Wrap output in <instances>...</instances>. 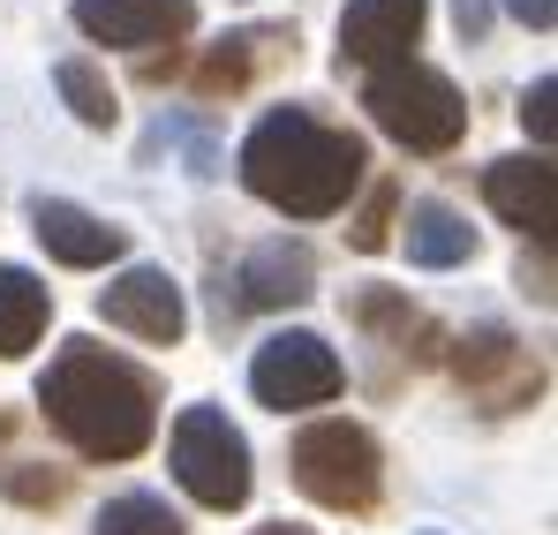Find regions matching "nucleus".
Instances as JSON below:
<instances>
[{
	"instance_id": "nucleus-1",
	"label": "nucleus",
	"mask_w": 558,
	"mask_h": 535,
	"mask_svg": "<svg viewBox=\"0 0 558 535\" xmlns=\"http://www.w3.org/2000/svg\"><path fill=\"white\" fill-rule=\"evenodd\" d=\"M38 408H46V423L69 446L92 452V460H136V452L151 446V430H159L151 377L136 362L106 355L98 340H69L53 355L46 385H38Z\"/></svg>"
},
{
	"instance_id": "nucleus-2",
	"label": "nucleus",
	"mask_w": 558,
	"mask_h": 535,
	"mask_svg": "<svg viewBox=\"0 0 558 535\" xmlns=\"http://www.w3.org/2000/svg\"><path fill=\"white\" fill-rule=\"evenodd\" d=\"M363 167H371L363 136L325 129V121L302 113V106L265 113V121L250 129V144H242V181H250V196H265V204L294 211V219L340 211V204L355 196Z\"/></svg>"
},
{
	"instance_id": "nucleus-3",
	"label": "nucleus",
	"mask_w": 558,
	"mask_h": 535,
	"mask_svg": "<svg viewBox=\"0 0 558 535\" xmlns=\"http://www.w3.org/2000/svg\"><path fill=\"white\" fill-rule=\"evenodd\" d=\"M371 121L400 144V151H453L468 129V106L453 76L423 69V61H392V69H371V90H363Z\"/></svg>"
},
{
	"instance_id": "nucleus-4",
	"label": "nucleus",
	"mask_w": 558,
	"mask_h": 535,
	"mask_svg": "<svg viewBox=\"0 0 558 535\" xmlns=\"http://www.w3.org/2000/svg\"><path fill=\"white\" fill-rule=\"evenodd\" d=\"M294 483L332 506V513H363L377 506V483H385V460H377V438L363 423H310L294 438Z\"/></svg>"
},
{
	"instance_id": "nucleus-5",
	"label": "nucleus",
	"mask_w": 558,
	"mask_h": 535,
	"mask_svg": "<svg viewBox=\"0 0 558 535\" xmlns=\"http://www.w3.org/2000/svg\"><path fill=\"white\" fill-rule=\"evenodd\" d=\"M174 475H182V490L196 506L234 513L250 498V446H242V430L219 408H182V423H174Z\"/></svg>"
},
{
	"instance_id": "nucleus-6",
	"label": "nucleus",
	"mask_w": 558,
	"mask_h": 535,
	"mask_svg": "<svg viewBox=\"0 0 558 535\" xmlns=\"http://www.w3.org/2000/svg\"><path fill=\"white\" fill-rule=\"evenodd\" d=\"M340 385H348V369H340V355H332L317 332H279V340H265L257 362H250V392H257L265 408H317V400H332Z\"/></svg>"
},
{
	"instance_id": "nucleus-7",
	"label": "nucleus",
	"mask_w": 558,
	"mask_h": 535,
	"mask_svg": "<svg viewBox=\"0 0 558 535\" xmlns=\"http://www.w3.org/2000/svg\"><path fill=\"white\" fill-rule=\"evenodd\" d=\"M453 377H461L483 408H498V415L506 408H529L544 392V362L529 355L506 325H475L468 340H453Z\"/></svg>"
},
{
	"instance_id": "nucleus-8",
	"label": "nucleus",
	"mask_w": 558,
	"mask_h": 535,
	"mask_svg": "<svg viewBox=\"0 0 558 535\" xmlns=\"http://www.w3.org/2000/svg\"><path fill=\"white\" fill-rule=\"evenodd\" d=\"M69 15L84 38L121 46V53H151V46H174L196 31V0H76Z\"/></svg>"
},
{
	"instance_id": "nucleus-9",
	"label": "nucleus",
	"mask_w": 558,
	"mask_h": 535,
	"mask_svg": "<svg viewBox=\"0 0 558 535\" xmlns=\"http://www.w3.org/2000/svg\"><path fill=\"white\" fill-rule=\"evenodd\" d=\"M430 23V0H348L340 15V69H392L415 61V38Z\"/></svg>"
},
{
	"instance_id": "nucleus-10",
	"label": "nucleus",
	"mask_w": 558,
	"mask_h": 535,
	"mask_svg": "<svg viewBox=\"0 0 558 535\" xmlns=\"http://www.w3.org/2000/svg\"><path fill=\"white\" fill-rule=\"evenodd\" d=\"M98 309H106V325H121V332L151 340V348H174V340L189 332L182 287H174L159 265H129L113 287H106V294H98Z\"/></svg>"
},
{
	"instance_id": "nucleus-11",
	"label": "nucleus",
	"mask_w": 558,
	"mask_h": 535,
	"mask_svg": "<svg viewBox=\"0 0 558 535\" xmlns=\"http://www.w3.org/2000/svg\"><path fill=\"white\" fill-rule=\"evenodd\" d=\"M483 196H490V211H498L506 227L551 242V227H558V167L551 159H498V167L483 174Z\"/></svg>"
},
{
	"instance_id": "nucleus-12",
	"label": "nucleus",
	"mask_w": 558,
	"mask_h": 535,
	"mask_svg": "<svg viewBox=\"0 0 558 535\" xmlns=\"http://www.w3.org/2000/svg\"><path fill=\"white\" fill-rule=\"evenodd\" d=\"M31 227H38V242H46L61 265H76V271L113 265V257L129 250V234H121V227H106L98 211L69 204V196H38V204H31Z\"/></svg>"
},
{
	"instance_id": "nucleus-13",
	"label": "nucleus",
	"mask_w": 558,
	"mask_h": 535,
	"mask_svg": "<svg viewBox=\"0 0 558 535\" xmlns=\"http://www.w3.org/2000/svg\"><path fill=\"white\" fill-rule=\"evenodd\" d=\"M310 287H317V265H310L302 242H265L242 265V302L250 309H294V302H310Z\"/></svg>"
},
{
	"instance_id": "nucleus-14",
	"label": "nucleus",
	"mask_w": 558,
	"mask_h": 535,
	"mask_svg": "<svg viewBox=\"0 0 558 535\" xmlns=\"http://www.w3.org/2000/svg\"><path fill=\"white\" fill-rule=\"evenodd\" d=\"M408 257L430 271L468 265L475 257V227H468L453 204H408Z\"/></svg>"
},
{
	"instance_id": "nucleus-15",
	"label": "nucleus",
	"mask_w": 558,
	"mask_h": 535,
	"mask_svg": "<svg viewBox=\"0 0 558 535\" xmlns=\"http://www.w3.org/2000/svg\"><path fill=\"white\" fill-rule=\"evenodd\" d=\"M46 317H53V294L23 265H0V355H31V340L46 332Z\"/></svg>"
},
{
	"instance_id": "nucleus-16",
	"label": "nucleus",
	"mask_w": 558,
	"mask_h": 535,
	"mask_svg": "<svg viewBox=\"0 0 558 535\" xmlns=\"http://www.w3.org/2000/svg\"><path fill=\"white\" fill-rule=\"evenodd\" d=\"M287 31H234V38H219L204 61H196V90L204 98H219V90H242L250 76H257V61L272 53Z\"/></svg>"
},
{
	"instance_id": "nucleus-17",
	"label": "nucleus",
	"mask_w": 558,
	"mask_h": 535,
	"mask_svg": "<svg viewBox=\"0 0 558 535\" xmlns=\"http://www.w3.org/2000/svg\"><path fill=\"white\" fill-rule=\"evenodd\" d=\"M53 84H61V98H69V113H76L84 129H113L121 98H113V84L98 76L92 61H61V69H53Z\"/></svg>"
},
{
	"instance_id": "nucleus-18",
	"label": "nucleus",
	"mask_w": 558,
	"mask_h": 535,
	"mask_svg": "<svg viewBox=\"0 0 558 535\" xmlns=\"http://www.w3.org/2000/svg\"><path fill=\"white\" fill-rule=\"evenodd\" d=\"M98 535H182V521H174L159 498L129 490V498H113V506L98 513Z\"/></svg>"
},
{
	"instance_id": "nucleus-19",
	"label": "nucleus",
	"mask_w": 558,
	"mask_h": 535,
	"mask_svg": "<svg viewBox=\"0 0 558 535\" xmlns=\"http://www.w3.org/2000/svg\"><path fill=\"white\" fill-rule=\"evenodd\" d=\"M521 121H529L536 144H551V129H558V84L551 76H536V84L521 90Z\"/></svg>"
},
{
	"instance_id": "nucleus-20",
	"label": "nucleus",
	"mask_w": 558,
	"mask_h": 535,
	"mask_svg": "<svg viewBox=\"0 0 558 535\" xmlns=\"http://www.w3.org/2000/svg\"><path fill=\"white\" fill-rule=\"evenodd\" d=\"M392 181H377V196L363 204V219H355V250H385V219H392Z\"/></svg>"
},
{
	"instance_id": "nucleus-21",
	"label": "nucleus",
	"mask_w": 558,
	"mask_h": 535,
	"mask_svg": "<svg viewBox=\"0 0 558 535\" xmlns=\"http://www.w3.org/2000/svg\"><path fill=\"white\" fill-rule=\"evenodd\" d=\"M506 15H513V23H529V31H551V23H558V0H506Z\"/></svg>"
},
{
	"instance_id": "nucleus-22",
	"label": "nucleus",
	"mask_w": 558,
	"mask_h": 535,
	"mask_svg": "<svg viewBox=\"0 0 558 535\" xmlns=\"http://www.w3.org/2000/svg\"><path fill=\"white\" fill-rule=\"evenodd\" d=\"M453 23H461V38L475 46V38L490 31V0H453Z\"/></svg>"
},
{
	"instance_id": "nucleus-23",
	"label": "nucleus",
	"mask_w": 558,
	"mask_h": 535,
	"mask_svg": "<svg viewBox=\"0 0 558 535\" xmlns=\"http://www.w3.org/2000/svg\"><path fill=\"white\" fill-rule=\"evenodd\" d=\"M15 498H46L53 506L61 498V475H15Z\"/></svg>"
},
{
	"instance_id": "nucleus-24",
	"label": "nucleus",
	"mask_w": 558,
	"mask_h": 535,
	"mask_svg": "<svg viewBox=\"0 0 558 535\" xmlns=\"http://www.w3.org/2000/svg\"><path fill=\"white\" fill-rule=\"evenodd\" d=\"M257 535H310V528H257Z\"/></svg>"
}]
</instances>
